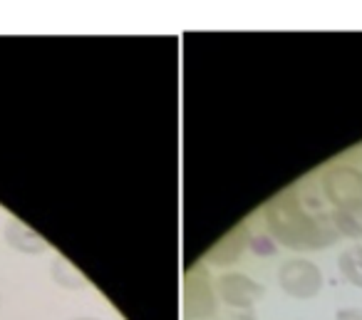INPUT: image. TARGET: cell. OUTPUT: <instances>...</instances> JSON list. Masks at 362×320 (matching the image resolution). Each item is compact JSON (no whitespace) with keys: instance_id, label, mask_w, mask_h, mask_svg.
I'll list each match as a JSON object with an SVG mask.
<instances>
[{"instance_id":"8","label":"cell","mask_w":362,"mask_h":320,"mask_svg":"<svg viewBox=\"0 0 362 320\" xmlns=\"http://www.w3.org/2000/svg\"><path fill=\"white\" fill-rule=\"evenodd\" d=\"M337 265H340V273L352 285L362 288V246H350V248L342 251L340 258H337Z\"/></svg>"},{"instance_id":"3","label":"cell","mask_w":362,"mask_h":320,"mask_svg":"<svg viewBox=\"0 0 362 320\" xmlns=\"http://www.w3.org/2000/svg\"><path fill=\"white\" fill-rule=\"evenodd\" d=\"M278 285L296 300H310L322 290V270L308 258H291L278 268Z\"/></svg>"},{"instance_id":"4","label":"cell","mask_w":362,"mask_h":320,"mask_svg":"<svg viewBox=\"0 0 362 320\" xmlns=\"http://www.w3.org/2000/svg\"><path fill=\"white\" fill-rule=\"evenodd\" d=\"M322 194L335 209L362 201V171L355 166H332L322 174Z\"/></svg>"},{"instance_id":"11","label":"cell","mask_w":362,"mask_h":320,"mask_svg":"<svg viewBox=\"0 0 362 320\" xmlns=\"http://www.w3.org/2000/svg\"><path fill=\"white\" fill-rule=\"evenodd\" d=\"M337 320H362V310H357V308L340 310V313H337Z\"/></svg>"},{"instance_id":"2","label":"cell","mask_w":362,"mask_h":320,"mask_svg":"<svg viewBox=\"0 0 362 320\" xmlns=\"http://www.w3.org/2000/svg\"><path fill=\"white\" fill-rule=\"evenodd\" d=\"M218 308L216 280L197 265L184 278V320H211Z\"/></svg>"},{"instance_id":"10","label":"cell","mask_w":362,"mask_h":320,"mask_svg":"<svg viewBox=\"0 0 362 320\" xmlns=\"http://www.w3.org/2000/svg\"><path fill=\"white\" fill-rule=\"evenodd\" d=\"M211 320H256L251 310H226V313H216Z\"/></svg>"},{"instance_id":"5","label":"cell","mask_w":362,"mask_h":320,"mask_svg":"<svg viewBox=\"0 0 362 320\" xmlns=\"http://www.w3.org/2000/svg\"><path fill=\"white\" fill-rule=\"evenodd\" d=\"M216 293L218 300L231 310H251L253 303L263 295V288L246 273H223L216 280Z\"/></svg>"},{"instance_id":"6","label":"cell","mask_w":362,"mask_h":320,"mask_svg":"<svg viewBox=\"0 0 362 320\" xmlns=\"http://www.w3.org/2000/svg\"><path fill=\"white\" fill-rule=\"evenodd\" d=\"M6 239L13 248L23 251V253H45L47 251V241L42 236H37L28 224H21V221H11L6 226Z\"/></svg>"},{"instance_id":"12","label":"cell","mask_w":362,"mask_h":320,"mask_svg":"<svg viewBox=\"0 0 362 320\" xmlns=\"http://www.w3.org/2000/svg\"><path fill=\"white\" fill-rule=\"evenodd\" d=\"M75 320H100V318H75Z\"/></svg>"},{"instance_id":"7","label":"cell","mask_w":362,"mask_h":320,"mask_svg":"<svg viewBox=\"0 0 362 320\" xmlns=\"http://www.w3.org/2000/svg\"><path fill=\"white\" fill-rule=\"evenodd\" d=\"M330 224L337 231V236L362 241V201L360 204L345 206V209H335L330 216Z\"/></svg>"},{"instance_id":"9","label":"cell","mask_w":362,"mask_h":320,"mask_svg":"<svg viewBox=\"0 0 362 320\" xmlns=\"http://www.w3.org/2000/svg\"><path fill=\"white\" fill-rule=\"evenodd\" d=\"M52 278L65 288H82L85 285V275L77 273V268L72 263H67L65 258H57L52 265Z\"/></svg>"},{"instance_id":"1","label":"cell","mask_w":362,"mask_h":320,"mask_svg":"<svg viewBox=\"0 0 362 320\" xmlns=\"http://www.w3.org/2000/svg\"><path fill=\"white\" fill-rule=\"evenodd\" d=\"M271 236L291 251H320L337 241L330 221L313 216L296 194H278L263 211Z\"/></svg>"}]
</instances>
